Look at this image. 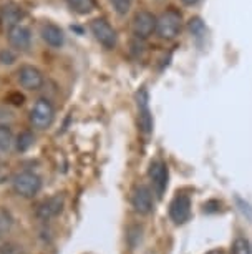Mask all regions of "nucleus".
<instances>
[{"label":"nucleus","mask_w":252,"mask_h":254,"mask_svg":"<svg viewBox=\"0 0 252 254\" xmlns=\"http://www.w3.org/2000/svg\"><path fill=\"white\" fill-rule=\"evenodd\" d=\"M12 186L15 194H18L20 198L30 199L33 196H37L42 190V178L33 171H20L13 176Z\"/></svg>","instance_id":"f257e3e1"},{"label":"nucleus","mask_w":252,"mask_h":254,"mask_svg":"<svg viewBox=\"0 0 252 254\" xmlns=\"http://www.w3.org/2000/svg\"><path fill=\"white\" fill-rule=\"evenodd\" d=\"M183 17L176 8H169V10L163 12L159 18H156V32L164 40H173L181 30Z\"/></svg>","instance_id":"f03ea898"},{"label":"nucleus","mask_w":252,"mask_h":254,"mask_svg":"<svg viewBox=\"0 0 252 254\" xmlns=\"http://www.w3.org/2000/svg\"><path fill=\"white\" fill-rule=\"evenodd\" d=\"M55 120V108L49 100L40 98L37 100L33 108L30 110V123L37 130H47L51 127Z\"/></svg>","instance_id":"7ed1b4c3"},{"label":"nucleus","mask_w":252,"mask_h":254,"mask_svg":"<svg viewBox=\"0 0 252 254\" xmlns=\"http://www.w3.org/2000/svg\"><path fill=\"white\" fill-rule=\"evenodd\" d=\"M138 123H140V130L145 135H150L153 131V117H151L150 97L146 88H141L138 92Z\"/></svg>","instance_id":"20e7f679"},{"label":"nucleus","mask_w":252,"mask_h":254,"mask_svg":"<svg viewBox=\"0 0 252 254\" xmlns=\"http://www.w3.org/2000/svg\"><path fill=\"white\" fill-rule=\"evenodd\" d=\"M92 28L95 38L101 44L104 49H113L116 45V32L110 23H108L104 18H95L92 22Z\"/></svg>","instance_id":"39448f33"},{"label":"nucleus","mask_w":252,"mask_h":254,"mask_svg":"<svg viewBox=\"0 0 252 254\" xmlns=\"http://www.w3.org/2000/svg\"><path fill=\"white\" fill-rule=\"evenodd\" d=\"M18 83L25 90H39L44 85V73L33 65H22L17 71Z\"/></svg>","instance_id":"423d86ee"},{"label":"nucleus","mask_w":252,"mask_h":254,"mask_svg":"<svg viewBox=\"0 0 252 254\" xmlns=\"http://www.w3.org/2000/svg\"><path fill=\"white\" fill-rule=\"evenodd\" d=\"M148 175H150L151 185H153L156 196L161 198L166 191V186H168V166H166L161 160H154L150 165Z\"/></svg>","instance_id":"0eeeda50"},{"label":"nucleus","mask_w":252,"mask_h":254,"mask_svg":"<svg viewBox=\"0 0 252 254\" xmlns=\"http://www.w3.org/2000/svg\"><path fill=\"white\" fill-rule=\"evenodd\" d=\"M131 204L138 214H150L153 209V194L151 190L145 185L135 186L131 193Z\"/></svg>","instance_id":"6e6552de"},{"label":"nucleus","mask_w":252,"mask_h":254,"mask_svg":"<svg viewBox=\"0 0 252 254\" xmlns=\"http://www.w3.org/2000/svg\"><path fill=\"white\" fill-rule=\"evenodd\" d=\"M156 30V17L148 10L138 12L133 18V33L138 38H148Z\"/></svg>","instance_id":"1a4fd4ad"},{"label":"nucleus","mask_w":252,"mask_h":254,"mask_svg":"<svg viewBox=\"0 0 252 254\" xmlns=\"http://www.w3.org/2000/svg\"><path fill=\"white\" fill-rule=\"evenodd\" d=\"M169 216L176 224H184L191 216V199L186 194L174 196L169 204Z\"/></svg>","instance_id":"9d476101"},{"label":"nucleus","mask_w":252,"mask_h":254,"mask_svg":"<svg viewBox=\"0 0 252 254\" xmlns=\"http://www.w3.org/2000/svg\"><path fill=\"white\" fill-rule=\"evenodd\" d=\"M63 204H65L63 196H60V194L50 196V198L44 199L39 206H37V216H39L42 221L53 219L63 211Z\"/></svg>","instance_id":"9b49d317"},{"label":"nucleus","mask_w":252,"mask_h":254,"mask_svg":"<svg viewBox=\"0 0 252 254\" xmlns=\"http://www.w3.org/2000/svg\"><path fill=\"white\" fill-rule=\"evenodd\" d=\"M8 42L13 49L20 50V52H25L30 49V44H32V32L30 28L25 27V25H15L12 28H8Z\"/></svg>","instance_id":"f8f14e48"},{"label":"nucleus","mask_w":252,"mask_h":254,"mask_svg":"<svg viewBox=\"0 0 252 254\" xmlns=\"http://www.w3.org/2000/svg\"><path fill=\"white\" fill-rule=\"evenodd\" d=\"M40 35L45 40V44H49L53 49H60L65 44V33L55 23H45L40 30Z\"/></svg>","instance_id":"ddd939ff"},{"label":"nucleus","mask_w":252,"mask_h":254,"mask_svg":"<svg viewBox=\"0 0 252 254\" xmlns=\"http://www.w3.org/2000/svg\"><path fill=\"white\" fill-rule=\"evenodd\" d=\"M23 15H25V13H23L22 7L15 5V3H8V5L2 7V10H0V20L8 28L20 25V20L23 18Z\"/></svg>","instance_id":"4468645a"},{"label":"nucleus","mask_w":252,"mask_h":254,"mask_svg":"<svg viewBox=\"0 0 252 254\" xmlns=\"http://www.w3.org/2000/svg\"><path fill=\"white\" fill-rule=\"evenodd\" d=\"M66 3L71 10L80 15H87L97 7V0H66Z\"/></svg>","instance_id":"2eb2a0df"},{"label":"nucleus","mask_w":252,"mask_h":254,"mask_svg":"<svg viewBox=\"0 0 252 254\" xmlns=\"http://www.w3.org/2000/svg\"><path fill=\"white\" fill-rule=\"evenodd\" d=\"M13 145H15V140H13L12 130L5 125H0V151H10Z\"/></svg>","instance_id":"dca6fc26"},{"label":"nucleus","mask_w":252,"mask_h":254,"mask_svg":"<svg viewBox=\"0 0 252 254\" xmlns=\"http://www.w3.org/2000/svg\"><path fill=\"white\" fill-rule=\"evenodd\" d=\"M33 143H35V136H33V133L32 131H22L20 135L17 136L15 148H17V151L25 153L33 146Z\"/></svg>","instance_id":"f3484780"},{"label":"nucleus","mask_w":252,"mask_h":254,"mask_svg":"<svg viewBox=\"0 0 252 254\" xmlns=\"http://www.w3.org/2000/svg\"><path fill=\"white\" fill-rule=\"evenodd\" d=\"M231 254H252L249 241H247L246 238H237L236 241L232 243Z\"/></svg>","instance_id":"a211bd4d"},{"label":"nucleus","mask_w":252,"mask_h":254,"mask_svg":"<svg viewBox=\"0 0 252 254\" xmlns=\"http://www.w3.org/2000/svg\"><path fill=\"white\" fill-rule=\"evenodd\" d=\"M0 254H23V248L17 243H0Z\"/></svg>","instance_id":"6ab92c4d"},{"label":"nucleus","mask_w":252,"mask_h":254,"mask_svg":"<svg viewBox=\"0 0 252 254\" xmlns=\"http://www.w3.org/2000/svg\"><path fill=\"white\" fill-rule=\"evenodd\" d=\"M110 2H111L113 8L116 10V13H120V15H126L131 8L133 0H110Z\"/></svg>","instance_id":"aec40b11"},{"label":"nucleus","mask_w":252,"mask_h":254,"mask_svg":"<svg viewBox=\"0 0 252 254\" xmlns=\"http://www.w3.org/2000/svg\"><path fill=\"white\" fill-rule=\"evenodd\" d=\"M15 60H17L15 52H12L10 49H3L2 52H0V64H3V65H12Z\"/></svg>","instance_id":"412c9836"},{"label":"nucleus","mask_w":252,"mask_h":254,"mask_svg":"<svg viewBox=\"0 0 252 254\" xmlns=\"http://www.w3.org/2000/svg\"><path fill=\"white\" fill-rule=\"evenodd\" d=\"M202 28L204 25L199 18H191V20H189V30H191L194 35H199V33L202 32Z\"/></svg>","instance_id":"4be33fe9"},{"label":"nucleus","mask_w":252,"mask_h":254,"mask_svg":"<svg viewBox=\"0 0 252 254\" xmlns=\"http://www.w3.org/2000/svg\"><path fill=\"white\" fill-rule=\"evenodd\" d=\"M12 100H15L13 105H23V95H20V93H10V95H8V102H12Z\"/></svg>","instance_id":"5701e85b"},{"label":"nucleus","mask_w":252,"mask_h":254,"mask_svg":"<svg viewBox=\"0 0 252 254\" xmlns=\"http://www.w3.org/2000/svg\"><path fill=\"white\" fill-rule=\"evenodd\" d=\"M206 254H224V251H222V249L217 248V249H211V251H207Z\"/></svg>","instance_id":"b1692460"},{"label":"nucleus","mask_w":252,"mask_h":254,"mask_svg":"<svg viewBox=\"0 0 252 254\" xmlns=\"http://www.w3.org/2000/svg\"><path fill=\"white\" fill-rule=\"evenodd\" d=\"M183 3H186V5H194V3H198L199 0H181Z\"/></svg>","instance_id":"393cba45"},{"label":"nucleus","mask_w":252,"mask_h":254,"mask_svg":"<svg viewBox=\"0 0 252 254\" xmlns=\"http://www.w3.org/2000/svg\"><path fill=\"white\" fill-rule=\"evenodd\" d=\"M148 254H151V253H148Z\"/></svg>","instance_id":"a878e982"}]
</instances>
